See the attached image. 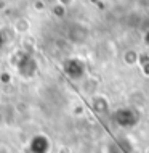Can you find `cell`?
Segmentation results:
<instances>
[{"label":"cell","instance_id":"cell-1","mask_svg":"<svg viewBox=\"0 0 149 153\" xmlns=\"http://www.w3.org/2000/svg\"><path fill=\"white\" fill-rule=\"evenodd\" d=\"M16 68L21 73V76L31 77V76H34L35 71H37V63L31 55H26V53H24V55H21L19 61H16Z\"/></svg>","mask_w":149,"mask_h":153},{"label":"cell","instance_id":"cell-2","mask_svg":"<svg viewBox=\"0 0 149 153\" xmlns=\"http://www.w3.org/2000/svg\"><path fill=\"white\" fill-rule=\"evenodd\" d=\"M115 121H117V124H120L122 127H131L138 121V116H136V113L133 110L123 108V110H119L115 113Z\"/></svg>","mask_w":149,"mask_h":153},{"label":"cell","instance_id":"cell-3","mask_svg":"<svg viewBox=\"0 0 149 153\" xmlns=\"http://www.w3.org/2000/svg\"><path fill=\"white\" fill-rule=\"evenodd\" d=\"M32 153H47L50 148V142L45 135H35L31 140V145H29Z\"/></svg>","mask_w":149,"mask_h":153},{"label":"cell","instance_id":"cell-4","mask_svg":"<svg viewBox=\"0 0 149 153\" xmlns=\"http://www.w3.org/2000/svg\"><path fill=\"white\" fill-rule=\"evenodd\" d=\"M69 39L77 44L84 42L87 39V29L84 26H80V24H72L71 29H69Z\"/></svg>","mask_w":149,"mask_h":153},{"label":"cell","instance_id":"cell-5","mask_svg":"<svg viewBox=\"0 0 149 153\" xmlns=\"http://www.w3.org/2000/svg\"><path fill=\"white\" fill-rule=\"evenodd\" d=\"M66 73L71 77H80L84 74V65L79 60H69L66 63Z\"/></svg>","mask_w":149,"mask_h":153},{"label":"cell","instance_id":"cell-6","mask_svg":"<svg viewBox=\"0 0 149 153\" xmlns=\"http://www.w3.org/2000/svg\"><path fill=\"white\" fill-rule=\"evenodd\" d=\"M92 105H93V110L96 111V113H106V111L109 110V103H107V100L103 97H95Z\"/></svg>","mask_w":149,"mask_h":153},{"label":"cell","instance_id":"cell-7","mask_svg":"<svg viewBox=\"0 0 149 153\" xmlns=\"http://www.w3.org/2000/svg\"><path fill=\"white\" fill-rule=\"evenodd\" d=\"M123 61L128 65V66H131V65H135L136 61H139V53L136 52V50H127L125 53H123Z\"/></svg>","mask_w":149,"mask_h":153},{"label":"cell","instance_id":"cell-8","mask_svg":"<svg viewBox=\"0 0 149 153\" xmlns=\"http://www.w3.org/2000/svg\"><path fill=\"white\" fill-rule=\"evenodd\" d=\"M143 42H144V44H146L148 47H149V31H146V34L143 36Z\"/></svg>","mask_w":149,"mask_h":153},{"label":"cell","instance_id":"cell-9","mask_svg":"<svg viewBox=\"0 0 149 153\" xmlns=\"http://www.w3.org/2000/svg\"><path fill=\"white\" fill-rule=\"evenodd\" d=\"M143 69H144V73L149 76V61H144V66H143Z\"/></svg>","mask_w":149,"mask_h":153},{"label":"cell","instance_id":"cell-10","mask_svg":"<svg viewBox=\"0 0 149 153\" xmlns=\"http://www.w3.org/2000/svg\"><path fill=\"white\" fill-rule=\"evenodd\" d=\"M144 153H149V148H146V152H144Z\"/></svg>","mask_w":149,"mask_h":153}]
</instances>
